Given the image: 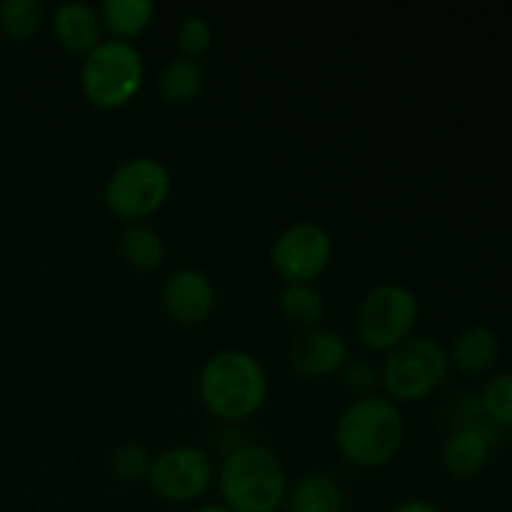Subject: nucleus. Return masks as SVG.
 Returning <instances> with one entry per match:
<instances>
[{
    "label": "nucleus",
    "mask_w": 512,
    "mask_h": 512,
    "mask_svg": "<svg viewBox=\"0 0 512 512\" xmlns=\"http://www.w3.org/2000/svg\"><path fill=\"white\" fill-rule=\"evenodd\" d=\"M390 512H443V510H440L435 503H430V500L408 498V500H403V503L395 505Z\"/></svg>",
    "instance_id": "obj_25"
},
{
    "label": "nucleus",
    "mask_w": 512,
    "mask_h": 512,
    "mask_svg": "<svg viewBox=\"0 0 512 512\" xmlns=\"http://www.w3.org/2000/svg\"><path fill=\"white\" fill-rule=\"evenodd\" d=\"M288 360L290 368L298 375L320 380L340 373L350 360V350L343 335L333 333V330L315 328L308 330V333H300L293 340Z\"/></svg>",
    "instance_id": "obj_11"
},
{
    "label": "nucleus",
    "mask_w": 512,
    "mask_h": 512,
    "mask_svg": "<svg viewBox=\"0 0 512 512\" xmlns=\"http://www.w3.org/2000/svg\"><path fill=\"white\" fill-rule=\"evenodd\" d=\"M420 318V300L408 285L378 283L363 295L355 310V333L365 348L375 353H390L413 338Z\"/></svg>",
    "instance_id": "obj_5"
},
{
    "label": "nucleus",
    "mask_w": 512,
    "mask_h": 512,
    "mask_svg": "<svg viewBox=\"0 0 512 512\" xmlns=\"http://www.w3.org/2000/svg\"><path fill=\"white\" fill-rule=\"evenodd\" d=\"M325 313H328L325 295L313 283L285 285V290L280 293V315L290 328L300 330V333L320 328Z\"/></svg>",
    "instance_id": "obj_18"
},
{
    "label": "nucleus",
    "mask_w": 512,
    "mask_h": 512,
    "mask_svg": "<svg viewBox=\"0 0 512 512\" xmlns=\"http://www.w3.org/2000/svg\"><path fill=\"white\" fill-rule=\"evenodd\" d=\"M150 465H153V455H150L140 443H123L113 450V455H110V470H113L115 478L125 485L148 480Z\"/></svg>",
    "instance_id": "obj_21"
},
{
    "label": "nucleus",
    "mask_w": 512,
    "mask_h": 512,
    "mask_svg": "<svg viewBox=\"0 0 512 512\" xmlns=\"http://www.w3.org/2000/svg\"><path fill=\"white\" fill-rule=\"evenodd\" d=\"M288 488L280 458L260 443L235 445L218 468L220 498L235 512H275Z\"/></svg>",
    "instance_id": "obj_3"
},
{
    "label": "nucleus",
    "mask_w": 512,
    "mask_h": 512,
    "mask_svg": "<svg viewBox=\"0 0 512 512\" xmlns=\"http://www.w3.org/2000/svg\"><path fill=\"white\" fill-rule=\"evenodd\" d=\"M208 83L203 63L185 55H175L158 75V93L168 105H188L200 98Z\"/></svg>",
    "instance_id": "obj_16"
},
{
    "label": "nucleus",
    "mask_w": 512,
    "mask_h": 512,
    "mask_svg": "<svg viewBox=\"0 0 512 512\" xmlns=\"http://www.w3.org/2000/svg\"><path fill=\"white\" fill-rule=\"evenodd\" d=\"M145 83V58L135 43L100 40L83 60L80 90L100 110H118L133 103Z\"/></svg>",
    "instance_id": "obj_4"
},
{
    "label": "nucleus",
    "mask_w": 512,
    "mask_h": 512,
    "mask_svg": "<svg viewBox=\"0 0 512 512\" xmlns=\"http://www.w3.org/2000/svg\"><path fill=\"white\" fill-rule=\"evenodd\" d=\"M155 5L150 0H103L98 5V15L110 38L133 43L140 33H145L153 23Z\"/></svg>",
    "instance_id": "obj_17"
},
{
    "label": "nucleus",
    "mask_w": 512,
    "mask_h": 512,
    "mask_svg": "<svg viewBox=\"0 0 512 512\" xmlns=\"http://www.w3.org/2000/svg\"><path fill=\"white\" fill-rule=\"evenodd\" d=\"M120 258L128 268L150 273L165 263V240L155 228L145 223H128L118 240Z\"/></svg>",
    "instance_id": "obj_19"
},
{
    "label": "nucleus",
    "mask_w": 512,
    "mask_h": 512,
    "mask_svg": "<svg viewBox=\"0 0 512 512\" xmlns=\"http://www.w3.org/2000/svg\"><path fill=\"white\" fill-rule=\"evenodd\" d=\"M333 235L313 220H300L288 225L275 238L270 248L273 270L285 280V285L313 283L325 273L333 260Z\"/></svg>",
    "instance_id": "obj_8"
},
{
    "label": "nucleus",
    "mask_w": 512,
    "mask_h": 512,
    "mask_svg": "<svg viewBox=\"0 0 512 512\" xmlns=\"http://www.w3.org/2000/svg\"><path fill=\"white\" fill-rule=\"evenodd\" d=\"M270 380L263 363L248 350H220L205 360L198 393L213 418L225 423L248 420L268 400Z\"/></svg>",
    "instance_id": "obj_1"
},
{
    "label": "nucleus",
    "mask_w": 512,
    "mask_h": 512,
    "mask_svg": "<svg viewBox=\"0 0 512 512\" xmlns=\"http://www.w3.org/2000/svg\"><path fill=\"white\" fill-rule=\"evenodd\" d=\"M215 285L203 270L180 268L170 273L163 288V305L178 325H200L215 310Z\"/></svg>",
    "instance_id": "obj_10"
},
{
    "label": "nucleus",
    "mask_w": 512,
    "mask_h": 512,
    "mask_svg": "<svg viewBox=\"0 0 512 512\" xmlns=\"http://www.w3.org/2000/svg\"><path fill=\"white\" fill-rule=\"evenodd\" d=\"M288 512H343L345 495L330 473H308L285 495Z\"/></svg>",
    "instance_id": "obj_15"
},
{
    "label": "nucleus",
    "mask_w": 512,
    "mask_h": 512,
    "mask_svg": "<svg viewBox=\"0 0 512 512\" xmlns=\"http://www.w3.org/2000/svg\"><path fill=\"white\" fill-rule=\"evenodd\" d=\"M50 28L60 48L75 55H88L103 40V23L98 8L80 0L60 3L50 15Z\"/></svg>",
    "instance_id": "obj_12"
},
{
    "label": "nucleus",
    "mask_w": 512,
    "mask_h": 512,
    "mask_svg": "<svg viewBox=\"0 0 512 512\" xmlns=\"http://www.w3.org/2000/svg\"><path fill=\"white\" fill-rule=\"evenodd\" d=\"M405 420L400 405L383 395L355 398L335 423V445L348 463L375 470L400 453Z\"/></svg>",
    "instance_id": "obj_2"
},
{
    "label": "nucleus",
    "mask_w": 512,
    "mask_h": 512,
    "mask_svg": "<svg viewBox=\"0 0 512 512\" xmlns=\"http://www.w3.org/2000/svg\"><path fill=\"white\" fill-rule=\"evenodd\" d=\"M275 512H280V510H275Z\"/></svg>",
    "instance_id": "obj_27"
},
{
    "label": "nucleus",
    "mask_w": 512,
    "mask_h": 512,
    "mask_svg": "<svg viewBox=\"0 0 512 512\" xmlns=\"http://www.w3.org/2000/svg\"><path fill=\"white\" fill-rule=\"evenodd\" d=\"M170 190V170L150 155H135L108 175L103 185V203L115 218L140 223L168 203Z\"/></svg>",
    "instance_id": "obj_7"
},
{
    "label": "nucleus",
    "mask_w": 512,
    "mask_h": 512,
    "mask_svg": "<svg viewBox=\"0 0 512 512\" xmlns=\"http://www.w3.org/2000/svg\"><path fill=\"white\" fill-rule=\"evenodd\" d=\"M483 410L500 428H512V373H500L488 380L483 390Z\"/></svg>",
    "instance_id": "obj_23"
},
{
    "label": "nucleus",
    "mask_w": 512,
    "mask_h": 512,
    "mask_svg": "<svg viewBox=\"0 0 512 512\" xmlns=\"http://www.w3.org/2000/svg\"><path fill=\"white\" fill-rule=\"evenodd\" d=\"M448 375V350L438 340L413 335L385 355L380 383L393 403H418L433 395Z\"/></svg>",
    "instance_id": "obj_6"
},
{
    "label": "nucleus",
    "mask_w": 512,
    "mask_h": 512,
    "mask_svg": "<svg viewBox=\"0 0 512 512\" xmlns=\"http://www.w3.org/2000/svg\"><path fill=\"white\" fill-rule=\"evenodd\" d=\"M193 512H235V510H230L228 505L223 503H213V505H200V508H195Z\"/></svg>",
    "instance_id": "obj_26"
},
{
    "label": "nucleus",
    "mask_w": 512,
    "mask_h": 512,
    "mask_svg": "<svg viewBox=\"0 0 512 512\" xmlns=\"http://www.w3.org/2000/svg\"><path fill=\"white\" fill-rule=\"evenodd\" d=\"M490 445L493 440L478 425H463V428L453 430L443 445L445 470L460 480L475 478L488 465Z\"/></svg>",
    "instance_id": "obj_14"
},
{
    "label": "nucleus",
    "mask_w": 512,
    "mask_h": 512,
    "mask_svg": "<svg viewBox=\"0 0 512 512\" xmlns=\"http://www.w3.org/2000/svg\"><path fill=\"white\" fill-rule=\"evenodd\" d=\"M500 358V340L498 335L483 325H470V328L460 330L453 338L448 350L450 368L458 370L460 375H485L488 370L495 368Z\"/></svg>",
    "instance_id": "obj_13"
},
{
    "label": "nucleus",
    "mask_w": 512,
    "mask_h": 512,
    "mask_svg": "<svg viewBox=\"0 0 512 512\" xmlns=\"http://www.w3.org/2000/svg\"><path fill=\"white\" fill-rule=\"evenodd\" d=\"M215 465L208 450L198 445H175L155 455L148 483L158 498L168 503H193L210 490Z\"/></svg>",
    "instance_id": "obj_9"
},
{
    "label": "nucleus",
    "mask_w": 512,
    "mask_h": 512,
    "mask_svg": "<svg viewBox=\"0 0 512 512\" xmlns=\"http://www.w3.org/2000/svg\"><path fill=\"white\" fill-rule=\"evenodd\" d=\"M45 23V5L40 0H0V35L25 43L35 38Z\"/></svg>",
    "instance_id": "obj_20"
},
{
    "label": "nucleus",
    "mask_w": 512,
    "mask_h": 512,
    "mask_svg": "<svg viewBox=\"0 0 512 512\" xmlns=\"http://www.w3.org/2000/svg\"><path fill=\"white\" fill-rule=\"evenodd\" d=\"M340 373H343L345 388L358 395V398L375 395V388L383 385L380 383V368L370 363L368 358H350Z\"/></svg>",
    "instance_id": "obj_24"
},
{
    "label": "nucleus",
    "mask_w": 512,
    "mask_h": 512,
    "mask_svg": "<svg viewBox=\"0 0 512 512\" xmlns=\"http://www.w3.org/2000/svg\"><path fill=\"white\" fill-rule=\"evenodd\" d=\"M175 43H178L180 55L200 60L213 48V25L205 15L188 13L175 30Z\"/></svg>",
    "instance_id": "obj_22"
}]
</instances>
